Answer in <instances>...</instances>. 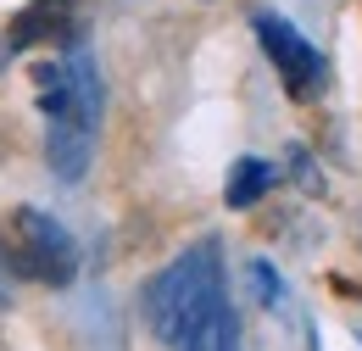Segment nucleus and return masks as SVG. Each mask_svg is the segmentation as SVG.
<instances>
[{
    "label": "nucleus",
    "instance_id": "1",
    "mask_svg": "<svg viewBox=\"0 0 362 351\" xmlns=\"http://www.w3.org/2000/svg\"><path fill=\"white\" fill-rule=\"evenodd\" d=\"M228 307L234 301H228V284H223V246L218 240L189 246L184 257H173L145 284L151 335L168 351H212V329Z\"/></svg>",
    "mask_w": 362,
    "mask_h": 351
},
{
    "label": "nucleus",
    "instance_id": "2",
    "mask_svg": "<svg viewBox=\"0 0 362 351\" xmlns=\"http://www.w3.org/2000/svg\"><path fill=\"white\" fill-rule=\"evenodd\" d=\"M6 251V267L11 279H34V284H73L78 279V240L62 229V218H50L40 207H17L11 212V246Z\"/></svg>",
    "mask_w": 362,
    "mask_h": 351
},
{
    "label": "nucleus",
    "instance_id": "3",
    "mask_svg": "<svg viewBox=\"0 0 362 351\" xmlns=\"http://www.w3.org/2000/svg\"><path fill=\"white\" fill-rule=\"evenodd\" d=\"M251 28H257V45L268 50L279 84L290 89L296 100H307V95H317V89H323L329 62H323V50H317V45L307 40L290 17H279V11H257V17H251Z\"/></svg>",
    "mask_w": 362,
    "mask_h": 351
},
{
    "label": "nucleus",
    "instance_id": "4",
    "mask_svg": "<svg viewBox=\"0 0 362 351\" xmlns=\"http://www.w3.org/2000/svg\"><path fill=\"white\" fill-rule=\"evenodd\" d=\"M95 134L100 129L78 123V117H50L45 123V162L62 184H84V173L95 162Z\"/></svg>",
    "mask_w": 362,
    "mask_h": 351
},
{
    "label": "nucleus",
    "instance_id": "5",
    "mask_svg": "<svg viewBox=\"0 0 362 351\" xmlns=\"http://www.w3.org/2000/svg\"><path fill=\"white\" fill-rule=\"evenodd\" d=\"M273 184H279V168H273L268 156H240V162L228 168V178H223V207L251 212V207L268 195Z\"/></svg>",
    "mask_w": 362,
    "mask_h": 351
},
{
    "label": "nucleus",
    "instance_id": "6",
    "mask_svg": "<svg viewBox=\"0 0 362 351\" xmlns=\"http://www.w3.org/2000/svg\"><path fill=\"white\" fill-rule=\"evenodd\" d=\"M67 17H73V0H34L23 17H11V50H28V45H40V40H56Z\"/></svg>",
    "mask_w": 362,
    "mask_h": 351
},
{
    "label": "nucleus",
    "instance_id": "7",
    "mask_svg": "<svg viewBox=\"0 0 362 351\" xmlns=\"http://www.w3.org/2000/svg\"><path fill=\"white\" fill-rule=\"evenodd\" d=\"M245 279H251V290H257V301H262L268 312H279V307H284V279L273 273V263H262V257H251V263H245Z\"/></svg>",
    "mask_w": 362,
    "mask_h": 351
},
{
    "label": "nucleus",
    "instance_id": "8",
    "mask_svg": "<svg viewBox=\"0 0 362 351\" xmlns=\"http://www.w3.org/2000/svg\"><path fill=\"white\" fill-rule=\"evenodd\" d=\"M212 351H245V346H240V312H234V307L218 318V329H212Z\"/></svg>",
    "mask_w": 362,
    "mask_h": 351
},
{
    "label": "nucleus",
    "instance_id": "9",
    "mask_svg": "<svg viewBox=\"0 0 362 351\" xmlns=\"http://www.w3.org/2000/svg\"><path fill=\"white\" fill-rule=\"evenodd\" d=\"M290 173L301 178V184H307V190H323V178H317V168H313V156H307V151H301V145H296V151H290Z\"/></svg>",
    "mask_w": 362,
    "mask_h": 351
},
{
    "label": "nucleus",
    "instance_id": "10",
    "mask_svg": "<svg viewBox=\"0 0 362 351\" xmlns=\"http://www.w3.org/2000/svg\"><path fill=\"white\" fill-rule=\"evenodd\" d=\"M6 296H11V267H6V251H0V307H6Z\"/></svg>",
    "mask_w": 362,
    "mask_h": 351
}]
</instances>
